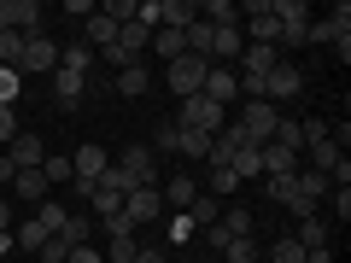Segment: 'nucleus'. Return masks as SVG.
Masks as SVG:
<instances>
[{
  "mask_svg": "<svg viewBox=\"0 0 351 263\" xmlns=\"http://www.w3.org/2000/svg\"><path fill=\"white\" fill-rule=\"evenodd\" d=\"M276 24H281V36H276V53L281 47H304V36H311V6L304 0H276Z\"/></svg>",
  "mask_w": 351,
  "mask_h": 263,
  "instance_id": "f257e3e1",
  "label": "nucleus"
},
{
  "mask_svg": "<svg viewBox=\"0 0 351 263\" xmlns=\"http://www.w3.org/2000/svg\"><path fill=\"white\" fill-rule=\"evenodd\" d=\"M123 216H129V228H152L164 216V193H158V181H147V188H129L123 193Z\"/></svg>",
  "mask_w": 351,
  "mask_h": 263,
  "instance_id": "20e7f679",
  "label": "nucleus"
},
{
  "mask_svg": "<svg viewBox=\"0 0 351 263\" xmlns=\"http://www.w3.org/2000/svg\"><path fill=\"white\" fill-rule=\"evenodd\" d=\"M158 158H152V147H123L117 152V175H123L129 188H147V181H158Z\"/></svg>",
  "mask_w": 351,
  "mask_h": 263,
  "instance_id": "0eeeda50",
  "label": "nucleus"
},
{
  "mask_svg": "<svg viewBox=\"0 0 351 263\" xmlns=\"http://www.w3.org/2000/svg\"><path fill=\"white\" fill-rule=\"evenodd\" d=\"M6 158H12L18 170H41V158H47V147H41V135H29V129H18V135L6 140Z\"/></svg>",
  "mask_w": 351,
  "mask_h": 263,
  "instance_id": "9b49d317",
  "label": "nucleus"
},
{
  "mask_svg": "<svg viewBox=\"0 0 351 263\" xmlns=\"http://www.w3.org/2000/svg\"><path fill=\"white\" fill-rule=\"evenodd\" d=\"M269 263H304V246H299L293 234H281L276 246H269Z\"/></svg>",
  "mask_w": 351,
  "mask_h": 263,
  "instance_id": "a19ab883",
  "label": "nucleus"
},
{
  "mask_svg": "<svg viewBox=\"0 0 351 263\" xmlns=\"http://www.w3.org/2000/svg\"><path fill=\"white\" fill-rule=\"evenodd\" d=\"M158 193H164V205H170L176 216H188V205L199 199V181H193V175H170V181H164Z\"/></svg>",
  "mask_w": 351,
  "mask_h": 263,
  "instance_id": "2eb2a0df",
  "label": "nucleus"
},
{
  "mask_svg": "<svg viewBox=\"0 0 351 263\" xmlns=\"http://www.w3.org/2000/svg\"><path fill=\"white\" fill-rule=\"evenodd\" d=\"M299 94H304V71H299V64H293V59H281L276 71L263 76V100L276 105V112H281V105H287V100H299Z\"/></svg>",
  "mask_w": 351,
  "mask_h": 263,
  "instance_id": "39448f33",
  "label": "nucleus"
},
{
  "mask_svg": "<svg viewBox=\"0 0 351 263\" xmlns=\"http://www.w3.org/2000/svg\"><path fill=\"white\" fill-rule=\"evenodd\" d=\"M240 64H246V71H234V76H252V82H263V76L281 64V53H276V47H258V41H246V47H240Z\"/></svg>",
  "mask_w": 351,
  "mask_h": 263,
  "instance_id": "ddd939ff",
  "label": "nucleus"
},
{
  "mask_svg": "<svg viewBox=\"0 0 351 263\" xmlns=\"http://www.w3.org/2000/svg\"><path fill=\"white\" fill-rule=\"evenodd\" d=\"M147 88H152L147 64H129V71H117V94H123V100H141V94H147Z\"/></svg>",
  "mask_w": 351,
  "mask_h": 263,
  "instance_id": "393cba45",
  "label": "nucleus"
},
{
  "mask_svg": "<svg viewBox=\"0 0 351 263\" xmlns=\"http://www.w3.org/2000/svg\"><path fill=\"white\" fill-rule=\"evenodd\" d=\"M100 223H106V240H129V234H135V228H129V216H123V211H117V216H100Z\"/></svg>",
  "mask_w": 351,
  "mask_h": 263,
  "instance_id": "37998d69",
  "label": "nucleus"
},
{
  "mask_svg": "<svg viewBox=\"0 0 351 263\" xmlns=\"http://www.w3.org/2000/svg\"><path fill=\"white\" fill-rule=\"evenodd\" d=\"M59 71H71V76H88V71H94V53H88L82 41H71V47L59 53Z\"/></svg>",
  "mask_w": 351,
  "mask_h": 263,
  "instance_id": "cd10ccee",
  "label": "nucleus"
},
{
  "mask_svg": "<svg viewBox=\"0 0 351 263\" xmlns=\"http://www.w3.org/2000/svg\"><path fill=\"white\" fill-rule=\"evenodd\" d=\"M293 240H299L304 251H328V216H322V211H316V216H304Z\"/></svg>",
  "mask_w": 351,
  "mask_h": 263,
  "instance_id": "4be33fe9",
  "label": "nucleus"
},
{
  "mask_svg": "<svg viewBox=\"0 0 351 263\" xmlns=\"http://www.w3.org/2000/svg\"><path fill=\"white\" fill-rule=\"evenodd\" d=\"M152 53H158L164 64H176L182 53H188V41H182V29H152Z\"/></svg>",
  "mask_w": 351,
  "mask_h": 263,
  "instance_id": "b1692460",
  "label": "nucleus"
},
{
  "mask_svg": "<svg viewBox=\"0 0 351 263\" xmlns=\"http://www.w3.org/2000/svg\"><path fill=\"white\" fill-rule=\"evenodd\" d=\"M135 251H141V234H129V240H106V263H135Z\"/></svg>",
  "mask_w": 351,
  "mask_h": 263,
  "instance_id": "4c0bfd02",
  "label": "nucleus"
},
{
  "mask_svg": "<svg viewBox=\"0 0 351 263\" xmlns=\"http://www.w3.org/2000/svg\"><path fill=\"white\" fill-rule=\"evenodd\" d=\"M228 170H234L240 181H258V175H263V158H258V147H252V140H246V147H234V158H228Z\"/></svg>",
  "mask_w": 351,
  "mask_h": 263,
  "instance_id": "5701e85b",
  "label": "nucleus"
},
{
  "mask_svg": "<svg viewBox=\"0 0 351 263\" xmlns=\"http://www.w3.org/2000/svg\"><path fill=\"white\" fill-rule=\"evenodd\" d=\"M64 12H71V18H82V24H88V18H94V0H64Z\"/></svg>",
  "mask_w": 351,
  "mask_h": 263,
  "instance_id": "8fccbe9b",
  "label": "nucleus"
},
{
  "mask_svg": "<svg viewBox=\"0 0 351 263\" xmlns=\"http://www.w3.org/2000/svg\"><path fill=\"white\" fill-rule=\"evenodd\" d=\"M36 258H41V263H64V258H71V251H64V246H59V240H47V246H41V251H36Z\"/></svg>",
  "mask_w": 351,
  "mask_h": 263,
  "instance_id": "09e8293b",
  "label": "nucleus"
},
{
  "mask_svg": "<svg viewBox=\"0 0 351 263\" xmlns=\"http://www.w3.org/2000/svg\"><path fill=\"white\" fill-rule=\"evenodd\" d=\"M234 188H240V175L228 170V164H211V199H228Z\"/></svg>",
  "mask_w": 351,
  "mask_h": 263,
  "instance_id": "e433bc0d",
  "label": "nucleus"
},
{
  "mask_svg": "<svg viewBox=\"0 0 351 263\" xmlns=\"http://www.w3.org/2000/svg\"><path fill=\"white\" fill-rule=\"evenodd\" d=\"M339 36H351V6H346V0H339V6H334L328 18H316V24H311V36H304V41H322V47H334Z\"/></svg>",
  "mask_w": 351,
  "mask_h": 263,
  "instance_id": "f8f14e48",
  "label": "nucleus"
},
{
  "mask_svg": "<svg viewBox=\"0 0 351 263\" xmlns=\"http://www.w3.org/2000/svg\"><path fill=\"white\" fill-rule=\"evenodd\" d=\"M12 175H18V164H12V158H0V181H12Z\"/></svg>",
  "mask_w": 351,
  "mask_h": 263,
  "instance_id": "864d4df0",
  "label": "nucleus"
},
{
  "mask_svg": "<svg viewBox=\"0 0 351 263\" xmlns=\"http://www.w3.org/2000/svg\"><path fill=\"white\" fill-rule=\"evenodd\" d=\"M228 112L217 100H205V94H193V100H182V112H176V129H199V135H223Z\"/></svg>",
  "mask_w": 351,
  "mask_h": 263,
  "instance_id": "f03ea898",
  "label": "nucleus"
},
{
  "mask_svg": "<svg viewBox=\"0 0 351 263\" xmlns=\"http://www.w3.org/2000/svg\"><path fill=\"white\" fill-rule=\"evenodd\" d=\"M0 29L41 36V0H0Z\"/></svg>",
  "mask_w": 351,
  "mask_h": 263,
  "instance_id": "6e6552de",
  "label": "nucleus"
},
{
  "mask_svg": "<svg viewBox=\"0 0 351 263\" xmlns=\"http://www.w3.org/2000/svg\"><path fill=\"white\" fill-rule=\"evenodd\" d=\"M0 228H12V199H0Z\"/></svg>",
  "mask_w": 351,
  "mask_h": 263,
  "instance_id": "603ef678",
  "label": "nucleus"
},
{
  "mask_svg": "<svg viewBox=\"0 0 351 263\" xmlns=\"http://www.w3.org/2000/svg\"><path fill=\"white\" fill-rule=\"evenodd\" d=\"M135 263H170V251H158V246H141V251H135Z\"/></svg>",
  "mask_w": 351,
  "mask_h": 263,
  "instance_id": "3c124183",
  "label": "nucleus"
},
{
  "mask_svg": "<svg viewBox=\"0 0 351 263\" xmlns=\"http://www.w3.org/2000/svg\"><path fill=\"white\" fill-rule=\"evenodd\" d=\"M205 100H217L228 112V105L240 100V82H234V71H228V64H211V71H205V88H199Z\"/></svg>",
  "mask_w": 351,
  "mask_h": 263,
  "instance_id": "9d476101",
  "label": "nucleus"
},
{
  "mask_svg": "<svg viewBox=\"0 0 351 263\" xmlns=\"http://www.w3.org/2000/svg\"><path fill=\"white\" fill-rule=\"evenodd\" d=\"M64 216H71V211H64L59 199H41V205H36V223L47 228V234H59V228H64Z\"/></svg>",
  "mask_w": 351,
  "mask_h": 263,
  "instance_id": "72a5a7b5",
  "label": "nucleus"
},
{
  "mask_svg": "<svg viewBox=\"0 0 351 263\" xmlns=\"http://www.w3.org/2000/svg\"><path fill=\"white\" fill-rule=\"evenodd\" d=\"M205 71H211V59H193V53H182L176 64H164V82H170L176 100H193L205 88Z\"/></svg>",
  "mask_w": 351,
  "mask_h": 263,
  "instance_id": "7ed1b4c3",
  "label": "nucleus"
},
{
  "mask_svg": "<svg viewBox=\"0 0 351 263\" xmlns=\"http://www.w3.org/2000/svg\"><path fill=\"white\" fill-rule=\"evenodd\" d=\"M193 18H199L193 0H164V6H158V29H188Z\"/></svg>",
  "mask_w": 351,
  "mask_h": 263,
  "instance_id": "412c9836",
  "label": "nucleus"
},
{
  "mask_svg": "<svg viewBox=\"0 0 351 263\" xmlns=\"http://www.w3.org/2000/svg\"><path fill=\"white\" fill-rule=\"evenodd\" d=\"M234 123L246 129V140H252V147H263V140H276V123H281V112H276L269 100H246V112H240Z\"/></svg>",
  "mask_w": 351,
  "mask_h": 263,
  "instance_id": "423d86ee",
  "label": "nucleus"
},
{
  "mask_svg": "<svg viewBox=\"0 0 351 263\" xmlns=\"http://www.w3.org/2000/svg\"><path fill=\"white\" fill-rule=\"evenodd\" d=\"M41 175H47V188H71V181H76V164L71 158H41Z\"/></svg>",
  "mask_w": 351,
  "mask_h": 263,
  "instance_id": "7c9ffc66",
  "label": "nucleus"
},
{
  "mask_svg": "<svg viewBox=\"0 0 351 263\" xmlns=\"http://www.w3.org/2000/svg\"><path fill=\"white\" fill-rule=\"evenodd\" d=\"M117 47H123L129 59H141V53L152 47V29L147 24H123V29H117Z\"/></svg>",
  "mask_w": 351,
  "mask_h": 263,
  "instance_id": "a878e982",
  "label": "nucleus"
},
{
  "mask_svg": "<svg viewBox=\"0 0 351 263\" xmlns=\"http://www.w3.org/2000/svg\"><path fill=\"white\" fill-rule=\"evenodd\" d=\"M12 240H18V251H41V246H47V240H53V234H47V228H41V223H36V216H29V223L18 228Z\"/></svg>",
  "mask_w": 351,
  "mask_h": 263,
  "instance_id": "2f4dec72",
  "label": "nucleus"
},
{
  "mask_svg": "<svg viewBox=\"0 0 351 263\" xmlns=\"http://www.w3.org/2000/svg\"><path fill=\"white\" fill-rule=\"evenodd\" d=\"M71 164H76V181H100V175H106V147H94V140H88V147L71 152Z\"/></svg>",
  "mask_w": 351,
  "mask_h": 263,
  "instance_id": "a211bd4d",
  "label": "nucleus"
},
{
  "mask_svg": "<svg viewBox=\"0 0 351 263\" xmlns=\"http://www.w3.org/2000/svg\"><path fill=\"white\" fill-rule=\"evenodd\" d=\"M293 188H299L304 205H322L328 193H334V181H328L322 170H311V164H299V170H293Z\"/></svg>",
  "mask_w": 351,
  "mask_h": 263,
  "instance_id": "4468645a",
  "label": "nucleus"
},
{
  "mask_svg": "<svg viewBox=\"0 0 351 263\" xmlns=\"http://www.w3.org/2000/svg\"><path fill=\"white\" fill-rule=\"evenodd\" d=\"M18 94H24V76L12 64H0V105H18Z\"/></svg>",
  "mask_w": 351,
  "mask_h": 263,
  "instance_id": "ea45409f",
  "label": "nucleus"
},
{
  "mask_svg": "<svg viewBox=\"0 0 351 263\" xmlns=\"http://www.w3.org/2000/svg\"><path fill=\"white\" fill-rule=\"evenodd\" d=\"M53 240H59L64 251H76V246H88V240H94V216H82V211H71V216H64V228H59V234H53Z\"/></svg>",
  "mask_w": 351,
  "mask_h": 263,
  "instance_id": "6ab92c4d",
  "label": "nucleus"
},
{
  "mask_svg": "<svg viewBox=\"0 0 351 263\" xmlns=\"http://www.w3.org/2000/svg\"><path fill=\"white\" fill-rule=\"evenodd\" d=\"M64 263H106V251L94 246V240H88V246H76V251H71V258H64Z\"/></svg>",
  "mask_w": 351,
  "mask_h": 263,
  "instance_id": "c03bdc74",
  "label": "nucleus"
},
{
  "mask_svg": "<svg viewBox=\"0 0 351 263\" xmlns=\"http://www.w3.org/2000/svg\"><path fill=\"white\" fill-rule=\"evenodd\" d=\"M217 223L228 228V240H246V234H252V211H246V205H223V216H217Z\"/></svg>",
  "mask_w": 351,
  "mask_h": 263,
  "instance_id": "c85d7f7f",
  "label": "nucleus"
},
{
  "mask_svg": "<svg viewBox=\"0 0 351 263\" xmlns=\"http://www.w3.org/2000/svg\"><path fill=\"white\" fill-rule=\"evenodd\" d=\"M211 59H240V24L211 29Z\"/></svg>",
  "mask_w": 351,
  "mask_h": 263,
  "instance_id": "c756f323",
  "label": "nucleus"
},
{
  "mask_svg": "<svg viewBox=\"0 0 351 263\" xmlns=\"http://www.w3.org/2000/svg\"><path fill=\"white\" fill-rule=\"evenodd\" d=\"M322 205H334V211H339V223H346V216H351V188H334Z\"/></svg>",
  "mask_w": 351,
  "mask_h": 263,
  "instance_id": "a18cd8bd",
  "label": "nucleus"
},
{
  "mask_svg": "<svg viewBox=\"0 0 351 263\" xmlns=\"http://www.w3.org/2000/svg\"><path fill=\"white\" fill-rule=\"evenodd\" d=\"M24 71H59V41H53V36H29L24 41V59H18V76H24Z\"/></svg>",
  "mask_w": 351,
  "mask_h": 263,
  "instance_id": "1a4fd4ad",
  "label": "nucleus"
},
{
  "mask_svg": "<svg viewBox=\"0 0 351 263\" xmlns=\"http://www.w3.org/2000/svg\"><path fill=\"white\" fill-rule=\"evenodd\" d=\"M176 135H182V129H176V117H164V123L152 129V152H176Z\"/></svg>",
  "mask_w": 351,
  "mask_h": 263,
  "instance_id": "79ce46f5",
  "label": "nucleus"
},
{
  "mask_svg": "<svg viewBox=\"0 0 351 263\" xmlns=\"http://www.w3.org/2000/svg\"><path fill=\"white\" fill-rule=\"evenodd\" d=\"M18 135V112H12V105H0V140H12Z\"/></svg>",
  "mask_w": 351,
  "mask_h": 263,
  "instance_id": "49530a36",
  "label": "nucleus"
},
{
  "mask_svg": "<svg viewBox=\"0 0 351 263\" xmlns=\"http://www.w3.org/2000/svg\"><path fill=\"white\" fill-rule=\"evenodd\" d=\"M217 216H223V199H193V205H188V223H193V228H211Z\"/></svg>",
  "mask_w": 351,
  "mask_h": 263,
  "instance_id": "473e14b6",
  "label": "nucleus"
},
{
  "mask_svg": "<svg viewBox=\"0 0 351 263\" xmlns=\"http://www.w3.org/2000/svg\"><path fill=\"white\" fill-rule=\"evenodd\" d=\"M176 152H182V158H211V135H199V129H182V135H176Z\"/></svg>",
  "mask_w": 351,
  "mask_h": 263,
  "instance_id": "bb28decb",
  "label": "nucleus"
},
{
  "mask_svg": "<svg viewBox=\"0 0 351 263\" xmlns=\"http://www.w3.org/2000/svg\"><path fill=\"white\" fill-rule=\"evenodd\" d=\"M223 258H228V263H258L263 251H258V240L246 234V240H228V246H223Z\"/></svg>",
  "mask_w": 351,
  "mask_h": 263,
  "instance_id": "58836bf2",
  "label": "nucleus"
},
{
  "mask_svg": "<svg viewBox=\"0 0 351 263\" xmlns=\"http://www.w3.org/2000/svg\"><path fill=\"white\" fill-rule=\"evenodd\" d=\"M12 193H18L24 205H41L53 188H47V175H41V170H18V175H12Z\"/></svg>",
  "mask_w": 351,
  "mask_h": 263,
  "instance_id": "aec40b11",
  "label": "nucleus"
},
{
  "mask_svg": "<svg viewBox=\"0 0 351 263\" xmlns=\"http://www.w3.org/2000/svg\"><path fill=\"white\" fill-rule=\"evenodd\" d=\"M24 41H29V36H18V29H0V64H12V71H18V59H24Z\"/></svg>",
  "mask_w": 351,
  "mask_h": 263,
  "instance_id": "f704fd0d",
  "label": "nucleus"
},
{
  "mask_svg": "<svg viewBox=\"0 0 351 263\" xmlns=\"http://www.w3.org/2000/svg\"><path fill=\"white\" fill-rule=\"evenodd\" d=\"M88 205H94V223H100V216H117V211H123V193H112V188H94V199H88Z\"/></svg>",
  "mask_w": 351,
  "mask_h": 263,
  "instance_id": "c9c22d12",
  "label": "nucleus"
},
{
  "mask_svg": "<svg viewBox=\"0 0 351 263\" xmlns=\"http://www.w3.org/2000/svg\"><path fill=\"white\" fill-rule=\"evenodd\" d=\"M258 158H263V175H293V170H299V152H287V147H281V140H263V147H258Z\"/></svg>",
  "mask_w": 351,
  "mask_h": 263,
  "instance_id": "f3484780",
  "label": "nucleus"
},
{
  "mask_svg": "<svg viewBox=\"0 0 351 263\" xmlns=\"http://www.w3.org/2000/svg\"><path fill=\"white\" fill-rule=\"evenodd\" d=\"M82 94H88V76L53 71V105H59V112H71V105H82Z\"/></svg>",
  "mask_w": 351,
  "mask_h": 263,
  "instance_id": "dca6fc26",
  "label": "nucleus"
},
{
  "mask_svg": "<svg viewBox=\"0 0 351 263\" xmlns=\"http://www.w3.org/2000/svg\"><path fill=\"white\" fill-rule=\"evenodd\" d=\"M205 246L223 251V246H228V228H223V223H211V228H205Z\"/></svg>",
  "mask_w": 351,
  "mask_h": 263,
  "instance_id": "de8ad7c7",
  "label": "nucleus"
}]
</instances>
